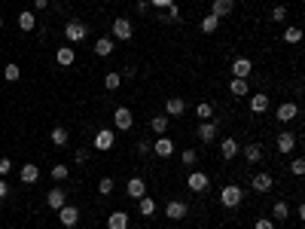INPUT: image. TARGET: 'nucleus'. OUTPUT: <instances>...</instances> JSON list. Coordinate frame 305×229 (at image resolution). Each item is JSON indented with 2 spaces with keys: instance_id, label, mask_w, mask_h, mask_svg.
<instances>
[{
  "instance_id": "nucleus-47",
  "label": "nucleus",
  "mask_w": 305,
  "mask_h": 229,
  "mask_svg": "<svg viewBox=\"0 0 305 229\" xmlns=\"http://www.w3.org/2000/svg\"><path fill=\"white\" fill-rule=\"evenodd\" d=\"M6 196H9V184H6V181H3V177H0V202H3V199H6Z\"/></svg>"
},
{
  "instance_id": "nucleus-30",
  "label": "nucleus",
  "mask_w": 305,
  "mask_h": 229,
  "mask_svg": "<svg viewBox=\"0 0 305 229\" xmlns=\"http://www.w3.org/2000/svg\"><path fill=\"white\" fill-rule=\"evenodd\" d=\"M217 28H220V18H217V15H211V12H208V15H205V18H202V34H214V31H217Z\"/></svg>"
},
{
  "instance_id": "nucleus-24",
  "label": "nucleus",
  "mask_w": 305,
  "mask_h": 229,
  "mask_svg": "<svg viewBox=\"0 0 305 229\" xmlns=\"http://www.w3.org/2000/svg\"><path fill=\"white\" fill-rule=\"evenodd\" d=\"M113 46H116L113 37H98V40H95V52H98L101 58H107V55L113 52Z\"/></svg>"
},
{
  "instance_id": "nucleus-29",
  "label": "nucleus",
  "mask_w": 305,
  "mask_h": 229,
  "mask_svg": "<svg viewBox=\"0 0 305 229\" xmlns=\"http://www.w3.org/2000/svg\"><path fill=\"white\" fill-rule=\"evenodd\" d=\"M244 159H247L251 165H257V162L263 159V147H260V144H247V147H244Z\"/></svg>"
},
{
  "instance_id": "nucleus-13",
  "label": "nucleus",
  "mask_w": 305,
  "mask_h": 229,
  "mask_svg": "<svg viewBox=\"0 0 305 229\" xmlns=\"http://www.w3.org/2000/svg\"><path fill=\"white\" fill-rule=\"evenodd\" d=\"M183 113H186V101L180 95H174V98L165 101V116H183Z\"/></svg>"
},
{
  "instance_id": "nucleus-28",
  "label": "nucleus",
  "mask_w": 305,
  "mask_h": 229,
  "mask_svg": "<svg viewBox=\"0 0 305 229\" xmlns=\"http://www.w3.org/2000/svg\"><path fill=\"white\" fill-rule=\"evenodd\" d=\"M168 122H171V116L162 113V116H153V119H150V129H153L156 135H168Z\"/></svg>"
},
{
  "instance_id": "nucleus-8",
  "label": "nucleus",
  "mask_w": 305,
  "mask_h": 229,
  "mask_svg": "<svg viewBox=\"0 0 305 229\" xmlns=\"http://www.w3.org/2000/svg\"><path fill=\"white\" fill-rule=\"evenodd\" d=\"M189 214V208H186V202H180V199H171L168 205H165V217L168 220H183Z\"/></svg>"
},
{
  "instance_id": "nucleus-37",
  "label": "nucleus",
  "mask_w": 305,
  "mask_h": 229,
  "mask_svg": "<svg viewBox=\"0 0 305 229\" xmlns=\"http://www.w3.org/2000/svg\"><path fill=\"white\" fill-rule=\"evenodd\" d=\"M290 171H293L296 177H302V174H305V159H302V156H296V159L290 162Z\"/></svg>"
},
{
  "instance_id": "nucleus-42",
  "label": "nucleus",
  "mask_w": 305,
  "mask_h": 229,
  "mask_svg": "<svg viewBox=\"0 0 305 229\" xmlns=\"http://www.w3.org/2000/svg\"><path fill=\"white\" fill-rule=\"evenodd\" d=\"M272 21H287V6H275L272 9Z\"/></svg>"
},
{
  "instance_id": "nucleus-16",
  "label": "nucleus",
  "mask_w": 305,
  "mask_h": 229,
  "mask_svg": "<svg viewBox=\"0 0 305 229\" xmlns=\"http://www.w3.org/2000/svg\"><path fill=\"white\" fill-rule=\"evenodd\" d=\"M46 205H49L52 211L64 208V205H67V193H64V190H58V187H55V190H49V196H46Z\"/></svg>"
},
{
  "instance_id": "nucleus-7",
  "label": "nucleus",
  "mask_w": 305,
  "mask_h": 229,
  "mask_svg": "<svg viewBox=\"0 0 305 229\" xmlns=\"http://www.w3.org/2000/svg\"><path fill=\"white\" fill-rule=\"evenodd\" d=\"M251 187L257 190V193H272V187H275V177L269 174V171H260V174H254V181H251Z\"/></svg>"
},
{
  "instance_id": "nucleus-12",
  "label": "nucleus",
  "mask_w": 305,
  "mask_h": 229,
  "mask_svg": "<svg viewBox=\"0 0 305 229\" xmlns=\"http://www.w3.org/2000/svg\"><path fill=\"white\" fill-rule=\"evenodd\" d=\"M153 153H156V156H162V159L174 156V141H171L168 135H159V141L153 144Z\"/></svg>"
},
{
  "instance_id": "nucleus-22",
  "label": "nucleus",
  "mask_w": 305,
  "mask_h": 229,
  "mask_svg": "<svg viewBox=\"0 0 305 229\" xmlns=\"http://www.w3.org/2000/svg\"><path fill=\"white\" fill-rule=\"evenodd\" d=\"M55 61H58V64H61V67H70V64H73V61H76V52H73V49H70V46H61V49H58V52H55Z\"/></svg>"
},
{
  "instance_id": "nucleus-15",
  "label": "nucleus",
  "mask_w": 305,
  "mask_h": 229,
  "mask_svg": "<svg viewBox=\"0 0 305 229\" xmlns=\"http://www.w3.org/2000/svg\"><path fill=\"white\" fill-rule=\"evenodd\" d=\"M125 193H128V199H144V196H147V184H144V177H131V181L125 184Z\"/></svg>"
},
{
  "instance_id": "nucleus-49",
  "label": "nucleus",
  "mask_w": 305,
  "mask_h": 229,
  "mask_svg": "<svg viewBox=\"0 0 305 229\" xmlns=\"http://www.w3.org/2000/svg\"><path fill=\"white\" fill-rule=\"evenodd\" d=\"M46 6H49V0H34V9H40V12H43Z\"/></svg>"
},
{
  "instance_id": "nucleus-27",
  "label": "nucleus",
  "mask_w": 305,
  "mask_h": 229,
  "mask_svg": "<svg viewBox=\"0 0 305 229\" xmlns=\"http://www.w3.org/2000/svg\"><path fill=\"white\" fill-rule=\"evenodd\" d=\"M18 177H21V184H37V177H40V168L37 165H21V171H18Z\"/></svg>"
},
{
  "instance_id": "nucleus-38",
  "label": "nucleus",
  "mask_w": 305,
  "mask_h": 229,
  "mask_svg": "<svg viewBox=\"0 0 305 229\" xmlns=\"http://www.w3.org/2000/svg\"><path fill=\"white\" fill-rule=\"evenodd\" d=\"M180 162H183V165H196V162H199V153H196V150H183V153H180Z\"/></svg>"
},
{
  "instance_id": "nucleus-40",
  "label": "nucleus",
  "mask_w": 305,
  "mask_h": 229,
  "mask_svg": "<svg viewBox=\"0 0 305 229\" xmlns=\"http://www.w3.org/2000/svg\"><path fill=\"white\" fill-rule=\"evenodd\" d=\"M3 77H6L9 83H15V80H18V64H6V67H3Z\"/></svg>"
},
{
  "instance_id": "nucleus-17",
  "label": "nucleus",
  "mask_w": 305,
  "mask_h": 229,
  "mask_svg": "<svg viewBox=\"0 0 305 229\" xmlns=\"http://www.w3.org/2000/svg\"><path fill=\"white\" fill-rule=\"evenodd\" d=\"M251 70H254L251 58H235V61H232V73H235L238 80H247V77H251Z\"/></svg>"
},
{
  "instance_id": "nucleus-32",
  "label": "nucleus",
  "mask_w": 305,
  "mask_h": 229,
  "mask_svg": "<svg viewBox=\"0 0 305 229\" xmlns=\"http://www.w3.org/2000/svg\"><path fill=\"white\" fill-rule=\"evenodd\" d=\"M302 40V28H284V43H299Z\"/></svg>"
},
{
  "instance_id": "nucleus-31",
  "label": "nucleus",
  "mask_w": 305,
  "mask_h": 229,
  "mask_svg": "<svg viewBox=\"0 0 305 229\" xmlns=\"http://www.w3.org/2000/svg\"><path fill=\"white\" fill-rule=\"evenodd\" d=\"M141 202V217H153L156 214V202L150 199V196H144V199H137Z\"/></svg>"
},
{
  "instance_id": "nucleus-48",
  "label": "nucleus",
  "mask_w": 305,
  "mask_h": 229,
  "mask_svg": "<svg viewBox=\"0 0 305 229\" xmlns=\"http://www.w3.org/2000/svg\"><path fill=\"white\" fill-rule=\"evenodd\" d=\"M150 9V0H137V12H147Z\"/></svg>"
},
{
  "instance_id": "nucleus-35",
  "label": "nucleus",
  "mask_w": 305,
  "mask_h": 229,
  "mask_svg": "<svg viewBox=\"0 0 305 229\" xmlns=\"http://www.w3.org/2000/svg\"><path fill=\"white\" fill-rule=\"evenodd\" d=\"M287 214H290L287 202H275V205H272V217H275V220H287Z\"/></svg>"
},
{
  "instance_id": "nucleus-20",
  "label": "nucleus",
  "mask_w": 305,
  "mask_h": 229,
  "mask_svg": "<svg viewBox=\"0 0 305 229\" xmlns=\"http://www.w3.org/2000/svg\"><path fill=\"white\" fill-rule=\"evenodd\" d=\"M128 211H113L110 217H107V229H128Z\"/></svg>"
},
{
  "instance_id": "nucleus-50",
  "label": "nucleus",
  "mask_w": 305,
  "mask_h": 229,
  "mask_svg": "<svg viewBox=\"0 0 305 229\" xmlns=\"http://www.w3.org/2000/svg\"><path fill=\"white\" fill-rule=\"evenodd\" d=\"M0 28H3V18H0Z\"/></svg>"
},
{
  "instance_id": "nucleus-23",
  "label": "nucleus",
  "mask_w": 305,
  "mask_h": 229,
  "mask_svg": "<svg viewBox=\"0 0 305 229\" xmlns=\"http://www.w3.org/2000/svg\"><path fill=\"white\" fill-rule=\"evenodd\" d=\"M18 28H21V31H34V28H37V15H34L31 9H21V12H18Z\"/></svg>"
},
{
  "instance_id": "nucleus-21",
  "label": "nucleus",
  "mask_w": 305,
  "mask_h": 229,
  "mask_svg": "<svg viewBox=\"0 0 305 229\" xmlns=\"http://www.w3.org/2000/svg\"><path fill=\"white\" fill-rule=\"evenodd\" d=\"M220 156L223 159H235L238 156V141L235 138H223L220 141Z\"/></svg>"
},
{
  "instance_id": "nucleus-11",
  "label": "nucleus",
  "mask_w": 305,
  "mask_h": 229,
  "mask_svg": "<svg viewBox=\"0 0 305 229\" xmlns=\"http://www.w3.org/2000/svg\"><path fill=\"white\" fill-rule=\"evenodd\" d=\"M113 119H116V129H119V132H128V129L134 125V116H131V110H128V107H116Z\"/></svg>"
},
{
  "instance_id": "nucleus-1",
  "label": "nucleus",
  "mask_w": 305,
  "mask_h": 229,
  "mask_svg": "<svg viewBox=\"0 0 305 229\" xmlns=\"http://www.w3.org/2000/svg\"><path fill=\"white\" fill-rule=\"evenodd\" d=\"M220 202H223V208H238V205L244 202V190H241L238 184H226V187L220 190Z\"/></svg>"
},
{
  "instance_id": "nucleus-18",
  "label": "nucleus",
  "mask_w": 305,
  "mask_h": 229,
  "mask_svg": "<svg viewBox=\"0 0 305 229\" xmlns=\"http://www.w3.org/2000/svg\"><path fill=\"white\" fill-rule=\"evenodd\" d=\"M269 110V95L266 92H254L251 95V113H266Z\"/></svg>"
},
{
  "instance_id": "nucleus-36",
  "label": "nucleus",
  "mask_w": 305,
  "mask_h": 229,
  "mask_svg": "<svg viewBox=\"0 0 305 229\" xmlns=\"http://www.w3.org/2000/svg\"><path fill=\"white\" fill-rule=\"evenodd\" d=\"M113 187H116V184H113V177H101V181H98V193H101V196H110V193H113Z\"/></svg>"
},
{
  "instance_id": "nucleus-44",
  "label": "nucleus",
  "mask_w": 305,
  "mask_h": 229,
  "mask_svg": "<svg viewBox=\"0 0 305 229\" xmlns=\"http://www.w3.org/2000/svg\"><path fill=\"white\" fill-rule=\"evenodd\" d=\"M9 171H12V162H9L6 156H0V177H6Z\"/></svg>"
},
{
  "instance_id": "nucleus-39",
  "label": "nucleus",
  "mask_w": 305,
  "mask_h": 229,
  "mask_svg": "<svg viewBox=\"0 0 305 229\" xmlns=\"http://www.w3.org/2000/svg\"><path fill=\"white\" fill-rule=\"evenodd\" d=\"M67 174H70L67 165H52V177H55V181H67Z\"/></svg>"
},
{
  "instance_id": "nucleus-19",
  "label": "nucleus",
  "mask_w": 305,
  "mask_h": 229,
  "mask_svg": "<svg viewBox=\"0 0 305 229\" xmlns=\"http://www.w3.org/2000/svg\"><path fill=\"white\" fill-rule=\"evenodd\" d=\"M232 9H235V0H214L211 3V15H217V18L232 15Z\"/></svg>"
},
{
  "instance_id": "nucleus-10",
  "label": "nucleus",
  "mask_w": 305,
  "mask_h": 229,
  "mask_svg": "<svg viewBox=\"0 0 305 229\" xmlns=\"http://www.w3.org/2000/svg\"><path fill=\"white\" fill-rule=\"evenodd\" d=\"M131 34H134V28H131L128 18H113V37L116 40H131Z\"/></svg>"
},
{
  "instance_id": "nucleus-33",
  "label": "nucleus",
  "mask_w": 305,
  "mask_h": 229,
  "mask_svg": "<svg viewBox=\"0 0 305 229\" xmlns=\"http://www.w3.org/2000/svg\"><path fill=\"white\" fill-rule=\"evenodd\" d=\"M104 86H107L110 92H113V89H119V86H122V73H116V70H110V73L104 77Z\"/></svg>"
},
{
  "instance_id": "nucleus-5",
  "label": "nucleus",
  "mask_w": 305,
  "mask_h": 229,
  "mask_svg": "<svg viewBox=\"0 0 305 229\" xmlns=\"http://www.w3.org/2000/svg\"><path fill=\"white\" fill-rule=\"evenodd\" d=\"M186 187H189L192 193H205V190L211 187V177H208L205 171H189V177H186Z\"/></svg>"
},
{
  "instance_id": "nucleus-34",
  "label": "nucleus",
  "mask_w": 305,
  "mask_h": 229,
  "mask_svg": "<svg viewBox=\"0 0 305 229\" xmlns=\"http://www.w3.org/2000/svg\"><path fill=\"white\" fill-rule=\"evenodd\" d=\"M196 116H199L202 122H205V119H214V107H211L208 101H202V104L196 107Z\"/></svg>"
},
{
  "instance_id": "nucleus-41",
  "label": "nucleus",
  "mask_w": 305,
  "mask_h": 229,
  "mask_svg": "<svg viewBox=\"0 0 305 229\" xmlns=\"http://www.w3.org/2000/svg\"><path fill=\"white\" fill-rule=\"evenodd\" d=\"M165 21H171V24H174V21H180V6H177V3H171V6H168V18H165Z\"/></svg>"
},
{
  "instance_id": "nucleus-25",
  "label": "nucleus",
  "mask_w": 305,
  "mask_h": 229,
  "mask_svg": "<svg viewBox=\"0 0 305 229\" xmlns=\"http://www.w3.org/2000/svg\"><path fill=\"white\" fill-rule=\"evenodd\" d=\"M229 92H232L235 98H244V95H251V86H247V80H238V77H232V83H229Z\"/></svg>"
},
{
  "instance_id": "nucleus-14",
  "label": "nucleus",
  "mask_w": 305,
  "mask_h": 229,
  "mask_svg": "<svg viewBox=\"0 0 305 229\" xmlns=\"http://www.w3.org/2000/svg\"><path fill=\"white\" fill-rule=\"evenodd\" d=\"M275 144H278V153H293L296 150V135L293 132H281L275 138Z\"/></svg>"
},
{
  "instance_id": "nucleus-43",
  "label": "nucleus",
  "mask_w": 305,
  "mask_h": 229,
  "mask_svg": "<svg viewBox=\"0 0 305 229\" xmlns=\"http://www.w3.org/2000/svg\"><path fill=\"white\" fill-rule=\"evenodd\" d=\"M137 153H141V156H150V153H153V144H150V141H137Z\"/></svg>"
},
{
  "instance_id": "nucleus-46",
  "label": "nucleus",
  "mask_w": 305,
  "mask_h": 229,
  "mask_svg": "<svg viewBox=\"0 0 305 229\" xmlns=\"http://www.w3.org/2000/svg\"><path fill=\"white\" fill-rule=\"evenodd\" d=\"M174 0H150V6H156V9H168Z\"/></svg>"
},
{
  "instance_id": "nucleus-6",
  "label": "nucleus",
  "mask_w": 305,
  "mask_h": 229,
  "mask_svg": "<svg viewBox=\"0 0 305 229\" xmlns=\"http://www.w3.org/2000/svg\"><path fill=\"white\" fill-rule=\"evenodd\" d=\"M217 135H220V122H217V119H205V122L199 125V141L211 144V141H214Z\"/></svg>"
},
{
  "instance_id": "nucleus-9",
  "label": "nucleus",
  "mask_w": 305,
  "mask_h": 229,
  "mask_svg": "<svg viewBox=\"0 0 305 229\" xmlns=\"http://www.w3.org/2000/svg\"><path fill=\"white\" fill-rule=\"evenodd\" d=\"M58 220H61V226L73 229L79 223V208H73V205H64V208H58Z\"/></svg>"
},
{
  "instance_id": "nucleus-4",
  "label": "nucleus",
  "mask_w": 305,
  "mask_h": 229,
  "mask_svg": "<svg viewBox=\"0 0 305 229\" xmlns=\"http://www.w3.org/2000/svg\"><path fill=\"white\" fill-rule=\"evenodd\" d=\"M296 116H299V104H293V101H284V104L275 110V119H278V122H284V125H287V122H293Z\"/></svg>"
},
{
  "instance_id": "nucleus-45",
  "label": "nucleus",
  "mask_w": 305,
  "mask_h": 229,
  "mask_svg": "<svg viewBox=\"0 0 305 229\" xmlns=\"http://www.w3.org/2000/svg\"><path fill=\"white\" fill-rule=\"evenodd\" d=\"M254 229H275V223H272L269 217H260V220L254 223Z\"/></svg>"
},
{
  "instance_id": "nucleus-2",
  "label": "nucleus",
  "mask_w": 305,
  "mask_h": 229,
  "mask_svg": "<svg viewBox=\"0 0 305 229\" xmlns=\"http://www.w3.org/2000/svg\"><path fill=\"white\" fill-rule=\"evenodd\" d=\"M64 37H67V43H82V40L89 37V28H86V21H79V18H70V21L64 24Z\"/></svg>"
},
{
  "instance_id": "nucleus-26",
  "label": "nucleus",
  "mask_w": 305,
  "mask_h": 229,
  "mask_svg": "<svg viewBox=\"0 0 305 229\" xmlns=\"http://www.w3.org/2000/svg\"><path fill=\"white\" fill-rule=\"evenodd\" d=\"M49 141H52L55 147H67L70 135H67V129H64V125H55V129H52V135H49Z\"/></svg>"
},
{
  "instance_id": "nucleus-3",
  "label": "nucleus",
  "mask_w": 305,
  "mask_h": 229,
  "mask_svg": "<svg viewBox=\"0 0 305 229\" xmlns=\"http://www.w3.org/2000/svg\"><path fill=\"white\" fill-rule=\"evenodd\" d=\"M95 150H101V153H107V150H113V144H116V132L113 129H101L98 135H95Z\"/></svg>"
}]
</instances>
